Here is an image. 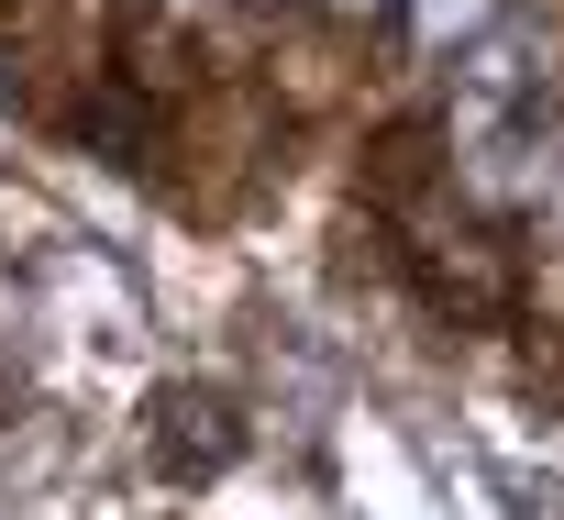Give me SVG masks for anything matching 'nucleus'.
I'll use <instances>...</instances> for the list:
<instances>
[{
    "label": "nucleus",
    "instance_id": "f257e3e1",
    "mask_svg": "<svg viewBox=\"0 0 564 520\" xmlns=\"http://www.w3.org/2000/svg\"><path fill=\"white\" fill-rule=\"evenodd\" d=\"M232 454H243V432H232V410L210 388H166L155 399V476H221Z\"/></svg>",
    "mask_w": 564,
    "mask_h": 520
},
{
    "label": "nucleus",
    "instance_id": "f03ea898",
    "mask_svg": "<svg viewBox=\"0 0 564 520\" xmlns=\"http://www.w3.org/2000/svg\"><path fill=\"white\" fill-rule=\"evenodd\" d=\"M487 12H498V0H421L410 23H421V45H454V34H476Z\"/></svg>",
    "mask_w": 564,
    "mask_h": 520
}]
</instances>
